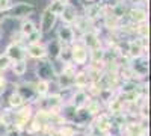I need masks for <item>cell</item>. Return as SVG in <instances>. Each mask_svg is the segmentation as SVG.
<instances>
[{"label": "cell", "mask_w": 151, "mask_h": 136, "mask_svg": "<svg viewBox=\"0 0 151 136\" xmlns=\"http://www.w3.org/2000/svg\"><path fill=\"white\" fill-rule=\"evenodd\" d=\"M58 136H76V132L71 126H62L58 130Z\"/></svg>", "instance_id": "cell-4"}, {"label": "cell", "mask_w": 151, "mask_h": 136, "mask_svg": "<svg viewBox=\"0 0 151 136\" xmlns=\"http://www.w3.org/2000/svg\"><path fill=\"white\" fill-rule=\"evenodd\" d=\"M55 12H52V11H47L45 14L42 15V30L44 32H47V30H50L52 29V26H53V23H55Z\"/></svg>", "instance_id": "cell-1"}, {"label": "cell", "mask_w": 151, "mask_h": 136, "mask_svg": "<svg viewBox=\"0 0 151 136\" xmlns=\"http://www.w3.org/2000/svg\"><path fill=\"white\" fill-rule=\"evenodd\" d=\"M38 73H40V76H41L42 79H48V77H52V76H53V70H52V67H50L48 64H45V62L40 64V67H38Z\"/></svg>", "instance_id": "cell-2"}, {"label": "cell", "mask_w": 151, "mask_h": 136, "mask_svg": "<svg viewBox=\"0 0 151 136\" xmlns=\"http://www.w3.org/2000/svg\"><path fill=\"white\" fill-rule=\"evenodd\" d=\"M8 64H9V59L8 58H2V59H0V68H6L8 67Z\"/></svg>", "instance_id": "cell-11"}, {"label": "cell", "mask_w": 151, "mask_h": 136, "mask_svg": "<svg viewBox=\"0 0 151 136\" xmlns=\"http://www.w3.org/2000/svg\"><path fill=\"white\" fill-rule=\"evenodd\" d=\"M23 104H24V100H23V97H21L18 92L11 94V97H9V106H11V107L18 109V107H21Z\"/></svg>", "instance_id": "cell-3"}, {"label": "cell", "mask_w": 151, "mask_h": 136, "mask_svg": "<svg viewBox=\"0 0 151 136\" xmlns=\"http://www.w3.org/2000/svg\"><path fill=\"white\" fill-rule=\"evenodd\" d=\"M36 92L40 94V95H45L48 92V83L45 80H41L40 83L36 85Z\"/></svg>", "instance_id": "cell-5"}, {"label": "cell", "mask_w": 151, "mask_h": 136, "mask_svg": "<svg viewBox=\"0 0 151 136\" xmlns=\"http://www.w3.org/2000/svg\"><path fill=\"white\" fill-rule=\"evenodd\" d=\"M33 30H35V29H33V24H32V23H24V26H23V32H24V33L30 35Z\"/></svg>", "instance_id": "cell-10"}, {"label": "cell", "mask_w": 151, "mask_h": 136, "mask_svg": "<svg viewBox=\"0 0 151 136\" xmlns=\"http://www.w3.org/2000/svg\"><path fill=\"white\" fill-rule=\"evenodd\" d=\"M30 11V8L29 6H17V8H14V9H12V14H14V15H23V14H26V12H29Z\"/></svg>", "instance_id": "cell-7"}, {"label": "cell", "mask_w": 151, "mask_h": 136, "mask_svg": "<svg viewBox=\"0 0 151 136\" xmlns=\"http://www.w3.org/2000/svg\"><path fill=\"white\" fill-rule=\"evenodd\" d=\"M103 136H109V135H103Z\"/></svg>", "instance_id": "cell-13"}, {"label": "cell", "mask_w": 151, "mask_h": 136, "mask_svg": "<svg viewBox=\"0 0 151 136\" xmlns=\"http://www.w3.org/2000/svg\"><path fill=\"white\" fill-rule=\"evenodd\" d=\"M14 73L18 74V76H23L24 73H26V64L23 62V60H20V62H17L14 65Z\"/></svg>", "instance_id": "cell-6"}, {"label": "cell", "mask_w": 151, "mask_h": 136, "mask_svg": "<svg viewBox=\"0 0 151 136\" xmlns=\"http://www.w3.org/2000/svg\"><path fill=\"white\" fill-rule=\"evenodd\" d=\"M60 35H62V36H65L67 40H70V38H71V32H70L67 27H65L64 30H60Z\"/></svg>", "instance_id": "cell-12"}, {"label": "cell", "mask_w": 151, "mask_h": 136, "mask_svg": "<svg viewBox=\"0 0 151 136\" xmlns=\"http://www.w3.org/2000/svg\"><path fill=\"white\" fill-rule=\"evenodd\" d=\"M8 55H9L11 58H20V48H18V47H11Z\"/></svg>", "instance_id": "cell-9"}, {"label": "cell", "mask_w": 151, "mask_h": 136, "mask_svg": "<svg viewBox=\"0 0 151 136\" xmlns=\"http://www.w3.org/2000/svg\"><path fill=\"white\" fill-rule=\"evenodd\" d=\"M30 53H32V56H42L44 55V50L41 47H38V45H32L30 47Z\"/></svg>", "instance_id": "cell-8"}]
</instances>
